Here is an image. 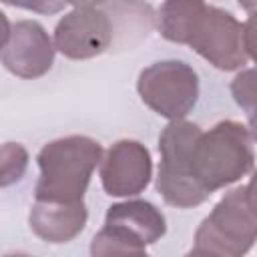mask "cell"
<instances>
[{
  "label": "cell",
  "mask_w": 257,
  "mask_h": 257,
  "mask_svg": "<svg viewBox=\"0 0 257 257\" xmlns=\"http://www.w3.org/2000/svg\"><path fill=\"white\" fill-rule=\"evenodd\" d=\"M104 225L126 233L143 247L157 243L167 233L165 215L159 207L145 199H126L110 205L104 215Z\"/></svg>",
  "instance_id": "8fae6325"
},
{
  "label": "cell",
  "mask_w": 257,
  "mask_h": 257,
  "mask_svg": "<svg viewBox=\"0 0 257 257\" xmlns=\"http://www.w3.org/2000/svg\"><path fill=\"white\" fill-rule=\"evenodd\" d=\"M253 163L251 133L237 120H219L203 131L193 153V171L211 193L237 183L251 173Z\"/></svg>",
  "instance_id": "3957f363"
},
{
  "label": "cell",
  "mask_w": 257,
  "mask_h": 257,
  "mask_svg": "<svg viewBox=\"0 0 257 257\" xmlns=\"http://www.w3.org/2000/svg\"><path fill=\"white\" fill-rule=\"evenodd\" d=\"M66 4H70L72 8H96L100 6L104 0H64Z\"/></svg>",
  "instance_id": "d6986e66"
},
{
  "label": "cell",
  "mask_w": 257,
  "mask_h": 257,
  "mask_svg": "<svg viewBox=\"0 0 257 257\" xmlns=\"http://www.w3.org/2000/svg\"><path fill=\"white\" fill-rule=\"evenodd\" d=\"M2 2L8 6L36 12V14H56L66 6L64 0H2Z\"/></svg>",
  "instance_id": "2e32d148"
},
{
  "label": "cell",
  "mask_w": 257,
  "mask_h": 257,
  "mask_svg": "<svg viewBox=\"0 0 257 257\" xmlns=\"http://www.w3.org/2000/svg\"><path fill=\"white\" fill-rule=\"evenodd\" d=\"M100 185L110 197H137L141 195L153 177V159L149 149L133 139H120L108 147L102 155Z\"/></svg>",
  "instance_id": "9c48e42d"
},
{
  "label": "cell",
  "mask_w": 257,
  "mask_h": 257,
  "mask_svg": "<svg viewBox=\"0 0 257 257\" xmlns=\"http://www.w3.org/2000/svg\"><path fill=\"white\" fill-rule=\"evenodd\" d=\"M28 169V153L20 143H4L0 151V183L10 187L18 183Z\"/></svg>",
  "instance_id": "5bb4252c"
},
{
  "label": "cell",
  "mask_w": 257,
  "mask_h": 257,
  "mask_svg": "<svg viewBox=\"0 0 257 257\" xmlns=\"http://www.w3.org/2000/svg\"><path fill=\"white\" fill-rule=\"evenodd\" d=\"M102 147L96 139L70 135L46 143L38 157L40 177L34 187V199L78 203L84 201L90 177L102 161Z\"/></svg>",
  "instance_id": "6da1fadb"
},
{
  "label": "cell",
  "mask_w": 257,
  "mask_h": 257,
  "mask_svg": "<svg viewBox=\"0 0 257 257\" xmlns=\"http://www.w3.org/2000/svg\"><path fill=\"white\" fill-rule=\"evenodd\" d=\"M187 46L217 70H241L247 62L243 24L231 12L217 6H207Z\"/></svg>",
  "instance_id": "52a82bcc"
},
{
  "label": "cell",
  "mask_w": 257,
  "mask_h": 257,
  "mask_svg": "<svg viewBox=\"0 0 257 257\" xmlns=\"http://www.w3.org/2000/svg\"><path fill=\"white\" fill-rule=\"evenodd\" d=\"M90 253L94 257H100V255H147V247H143L141 243L131 239L126 233H122L110 225H104L92 237Z\"/></svg>",
  "instance_id": "4fadbf2b"
},
{
  "label": "cell",
  "mask_w": 257,
  "mask_h": 257,
  "mask_svg": "<svg viewBox=\"0 0 257 257\" xmlns=\"http://www.w3.org/2000/svg\"><path fill=\"white\" fill-rule=\"evenodd\" d=\"M257 241V213L249 205L245 187H235L221 197L201 221L193 237V255L241 257Z\"/></svg>",
  "instance_id": "277c9868"
},
{
  "label": "cell",
  "mask_w": 257,
  "mask_h": 257,
  "mask_svg": "<svg viewBox=\"0 0 257 257\" xmlns=\"http://www.w3.org/2000/svg\"><path fill=\"white\" fill-rule=\"evenodd\" d=\"M110 16L96 8H72L54 26V46L70 60H88L106 52L112 44Z\"/></svg>",
  "instance_id": "ba28073f"
},
{
  "label": "cell",
  "mask_w": 257,
  "mask_h": 257,
  "mask_svg": "<svg viewBox=\"0 0 257 257\" xmlns=\"http://www.w3.org/2000/svg\"><path fill=\"white\" fill-rule=\"evenodd\" d=\"M137 92L153 112L167 120H179L199 100V76L183 60H159L141 70Z\"/></svg>",
  "instance_id": "5b68a950"
},
{
  "label": "cell",
  "mask_w": 257,
  "mask_h": 257,
  "mask_svg": "<svg viewBox=\"0 0 257 257\" xmlns=\"http://www.w3.org/2000/svg\"><path fill=\"white\" fill-rule=\"evenodd\" d=\"M243 46L247 58L257 62V12H251L243 22Z\"/></svg>",
  "instance_id": "e0dca14e"
},
{
  "label": "cell",
  "mask_w": 257,
  "mask_h": 257,
  "mask_svg": "<svg viewBox=\"0 0 257 257\" xmlns=\"http://www.w3.org/2000/svg\"><path fill=\"white\" fill-rule=\"evenodd\" d=\"M247 120H249V133H251V139H253V143H257V112L255 114H251V116H247Z\"/></svg>",
  "instance_id": "ffe728a7"
},
{
  "label": "cell",
  "mask_w": 257,
  "mask_h": 257,
  "mask_svg": "<svg viewBox=\"0 0 257 257\" xmlns=\"http://www.w3.org/2000/svg\"><path fill=\"white\" fill-rule=\"evenodd\" d=\"M203 128L199 124L179 118L169 120L159 135L161 163L155 187L171 207L193 209L211 197V191L205 189L193 171V153Z\"/></svg>",
  "instance_id": "7a4b0ae2"
},
{
  "label": "cell",
  "mask_w": 257,
  "mask_h": 257,
  "mask_svg": "<svg viewBox=\"0 0 257 257\" xmlns=\"http://www.w3.org/2000/svg\"><path fill=\"white\" fill-rule=\"evenodd\" d=\"M205 10V0H165L157 18L161 36L175 44H189Z\"/></svg>",
  "instance_id": "7c38bea8"
},
{
  "label": "cell",
  "mask_w": 257,
  "mask_h": 257,
  "mask_svg": "<svg viewBox=\"0 0 257 257\" xmlns=\"http://www.w3.org/2000/svg\"><path fill=\"white\" fill-rule=\"evenodd\" d=\"M126 2H139V0H126Z\"/></svg>",
  "instance_id": "7402d4cb"
},
{
  "label": "cell",
  "mask_w": 257,
  "mask_h": 257,
  "mask_svg": "<svg viewBox=\"0 0 257 257\" xmlns=\"http://www.w3.org/2000/svg\"><path fill=\"white\" fill-rule=\"evenodd\" d=\"M245 193H247V199H249V205L253 207V211L257 213V169L253 171L249 183L245 185Z\"/></svg>",
  "instance_id": "ac0fdd59"
},
{
  "label": "cell",
  "mask_w": 257,
  "mask_h": 257,
  "mask_svg": "<svg viewBox=\"0 0 257 257\" xmlns=\"http://www.w3.org/2000/svg\"><path fill=\"white\" fill-rule=\"evenodd\" d=\"M4 24L6 30L0 52L4 68L26 80L44 76L52 68L54 54L58 52L54 38H50L46 28L36 20H18L10 24L4 16Z\"/></svg>",
  "instance_id": "8992f818"
},
{
  "label": "cell",
  "mask_w": 257,
  "mask_h": 257,
  "mask_svg": "<svg viewBox=\"0 0 257 257\" xmlns=\"http://www.w3.org/2000/svg\"><path fill=\"white\" fill-rule=\"evenodd\" d=\"M239 2V6L243 8V10H247L249 14L251 12H257V0H237Z\"/></svg>",
  "instance_id": "44dd1931"
},
{
  "label": "cell",
  "mask_w": 257,
  "mask_h": 257,
  "mask_svg": "<svg viewBox=\"0 0 257 257\" xmlns=\"http://www.w3.org/2000/svg\"><path fill=\"white\" fill-rule=\"evenodd\" d=\"M88 221V211L84 201L78 203H58V201H38L34 199L28 225L32 233L46 243H68L78 237Z\"/></svg>",
  "instance_id": "30bf717a"
},
{
  "label": "cell",
  "mask_w": 257,
  "mask_h": 257,
  "mask_svg": "<svg viewBox=\"0 0 257 257\" xmlns=\"http://www.w3.org/2000/svg\"><path fill=\"white\" fill-rule=\"evenodd\" d=\"M231 96L247 114L257 112V68H241L231 80Z\"/></svg>",
  "instance_id": "9a60e30c"
}]
</instances>
